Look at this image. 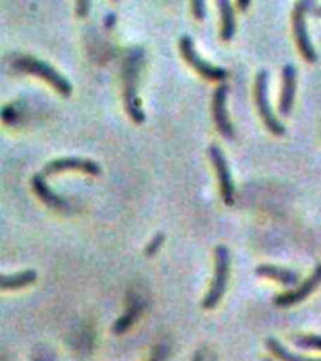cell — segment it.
Returning <instances> with one entry per match:
<instances>
[{"label": "cell", "mask_w": 321, "mask_h": 361, "mask_svg": "<svg viewBox=\"0 0 321 361\" xmlns=\"http://www.w3.org/2000/svg\"><path fill=\"white\" fill-rule=\"evenodd\" d=\"M141 68H143V49H132L122 66V96L128 117L137 124L145 123V113L141 109L139 96H137Z\"/></svg>", "instance_id": "6da1fadb"}, {"label": "cell", "mask_w": 321, "mask_h": 361, "mask_svg": "<svg viewBox=\"0 0 321 361\" xmlns=\"http://www.w3.org/2000/svg\"><path fill=\"white\" fill-rule=\"evenodd\" d=\"M229 269H231V256L227 247L218 245L214 248V275L210 281L207 295L203 298L201 305L203 309H214L216 305L222 301L225 290H227V282H229Z\"/></svg>", "instance_id": "7a4b0ae2"}, {"label": "cell", "mask_w": 321, "mask_h": 361, "mask_svg": "<svg viewBox=\"0 0 321 361\" xmlns=\"http://www.w3.org/2000/svg\"><path fill=\"white\" fill-rule=\"evenodd\" d=\"M13 66H15V70H19V72L30 73V75H36V78L45 81V83H49L58 94H72V83H70L64 75H61V72H56L55 68L49 66V64H45V62L39 61V59H34V56H19V59H15V62H13Z\"/></svg>", "instance_id": "3957f363"}, {"label": "cell", "mask_w": 321, "mask_h": 361, "mask_svg": "<svg viewBox=\"0 0 321 361\" xmlns=\"http://www.w3.org/2000/svg\"><path fill=\"white\" fill-rule=\"evenodd\" d=\"M256 106H258V113L263 124L267 126L270 134L284 135L286 134V126L278 121V117L272 111L269 102V73L267 70H261L256 78Z\"/></svg>", "instance_id": "277c9868"}, {"label": "cell", "mask_w": 321, "mask_h": 361, "mask_svg": "<svg viewBox=\"0 0 321 361\" xmlns=\"http://www.w3.org/2000/svg\"><path fill=\"white\" fill-rule=\"evenodd\" d=\"M179 47L182 59H184V61L205 79H210V81H224V79L227 78V72H225L224 68L214 66V64L207 62L199 53H197L196 45H194V39H191L190 36H182L179 42Z\"/></svg>", "instance_id": "5b68a950"}, {"label": "cell", "mask_w": 321, "mask_h": 361, "mask_svg": "<svg viewBox=\"0 0 321 361\" xmlns=\"http://www.w3.org/2000/svg\"><path fill=\"white\" fill-rule=\"evenodd\" d=\"M306 11L308 8L303 4V2H297L295 8L291 11V28H293V38H295V44H297L301 55L306 62L314 64L317 61V53H315L314 45H312V39H310L308 34V25H306Z\"/></svg>", "instance_id": "8992f818"}, {"label": "cell", "mask_w": 321, "mask_h": 361, "mask_svg": "<svg viewBox=\"0 0 321 361\" xmlns=\"http://www.w3.org/2000/svg\"><path fill=\"white\" fill-rule=\"evenodd\" d=\"M208 157H210V162H213L214 171H216V179H218L222 200L227 205H231V203L235 202V183H233V175H231L229 164L225 160V154L222 152V149L218 145H210Z\"/></svg>", "instance_id": "52a82bcc"}, {"label": "cell", "mask_w": 321, "mask_h": 361, "mask_svg": "<svg viewBox=\"0 0 321 361\" xmlns=\"http://www.w3.org/2000/svg\"><path fill=\"white\" fill-rule=\"evenodd\" d=\"M320 284H321V265H315V269L310 273V276L306 279V281H303L295 288H289V290H286V292L275 295L272 303H275L276 307H293V305L304 301V299L308 298L312 292H315V288L320 286Z\"/></svg>", "instance_id": "ba28073f"}, {"label": "cell", "mask_w": 321, "mask_h": 361, "mask_svg": "<svg viewBox=\"0 0 321 361\" xmlns=\"http://www.w3.org/2000/svg\"><path fill=\"white\" fill-rule=\"evenodd\" d=\"M213 118L214 126L224 140L235 137V126L229 121L227 113V85H218L213 94Z\"/></svg>", "instance_id": "9c48e42d"}, {"label": "cell", "mask_w": 321, "mask_h": 361, "mask_svg": "<svg viewBox=\"0 0 321 361\" xmlns=\"http://www.w3.org/2000/svg\"><path fill=\"white\" fill-rule=\"evenodd\" d=\"M62 171H83V173L89 175H100L101 168L94 160H84V158H58V160H53L44 168L42 175L47 177V175L62 173Z\"/></svg>", "instance_id": "30bf717a"}, {"label": "cell", "mask_w": 321, "mask_h": 361, "mask_svg": "<svg viewBox=\"0 0 321 361\" xmlns=\"http://www.w3.org/2000/svg\"><path fill=\"white\" fill-rule=\"evenodd\" d=\"M295 90H297V68L293 64H286L282 68V90L278 111L282 117H289L295 104Z\"/></svg>", "instance_id": "8fae6325"}, {"label": "cell", "mask_w": 321, "mask_h": 361, "mask_svg": "<svg viewBox=\"0 0 321 361\" xmlns=\"http://www.w3.org/2000/svg\"><path fill=\"white\" fill-rule=\"evenodd\" d=\"M220 13V38L222 42H231L237 30V17L231 0H216Z\"/></svg>", "instance_id": "7c38bea8"}, {"label": "cell", "mask_w": 321, "mask_h": 361, "mask_svg": "<svg viewBox=\"0 0 321 361\" xmlns=\"http://www.w3.org/2000/svg\"><path fill=\"white\" fill-rule=\"evenodd\" d=\"M256 273L259 276H267V279H272V281L280 282L282 286H297L298 284V273L293 269H287V267H280V265H270L263 264L256 267Z\"/></svg>", "instance_id": "4fadbf2b"}, {"label": "cell", "mask_w": 321, "mask_h": 361, "mask_svg": "<svg viewBox=\"0 0 321 361\" xmlns=\"http://www.w3.org/2000/svg\"><path fill=\"white\" fill-rule=\"evenodd\" d=\"M30 185H32L34 194L39 197V202H44L47 207L51 209H66L68 203L62 200L61 196H56L55 192L51 190L49 185L45 183V177L42 173L34 175L30 179Z\"/></svg>", "instance_id": "5bb4252c"}, {"label": "cell", "mask_w": 321, "mask_h": 361, "mask_svg": "<svg viewBox=\"0 0 321 361\" xmlns=\"http://www.w3.org/2000/svg\"><path fill=\"white\" fill-rule=\"evenodd\" d=\"M36 281V271L27 269L15 275H0V290H21Z\"/></svg>", "instance_id": "9a60e30c"}, {"label": "cell", "mask_w": 321, "mask_h": 361, "mask_svg": "<svg viewBox=\"0 0 321 361\" xmlns=\"http://www.w3.org/2000/svg\"><path fill=\"white\" fill-rule=\"evenodd\" d=\"M267 348L270 350V354L275 355L278 361H321V357H306V355L295 354L291 350H287L282 343H278L276 338H267Z\"/></svg>", "instance_id": "2e32d148"}, {"label": "cell", "mask_w": 321, "mask_h": 361, "mask_svg": "<svg viewBox=\"0 0 321 361\" xmlns=\"http://www.w3.org/2000/svg\"><path fill=\"white\" fill-rule=\"evenodd\" d=\"M141 309H143V305L141 303H132L128 307V310L124 312V316H120L117 322H115V326H113V333H117V335H120V333H126L130 329V327L134 326L135 320L139 318L141 314Z\"/></svg>", "instance_id": "e0dca14e"}, {"label": "cell", "mask_w": 321, "mask_h": 361, "mask_svg": "<svg viewBox=\"0 0 321 361\" xmlns=\"http://www.w3.org/2000/svg\"><path fill=\"white\" fill-rule=\"evenodd\" d=\"M291 343L303 350H321V335H291Z\"/></svg>", "instance_id": "ac0fdd59"}, {"label": "cell", "mask_w": 321, "mask_h": 361, "mask_svg": "<svg viewBox=\"0 0 321 361\" xmlns=\"http://www.w3.org/2000/svg\"><path fill=\"white\" fill-rule=\"evenodd\" d=\"M191 13L197 21H203L207 16V8H205V0H191Z\"/></svg>", "instance_id": "d6986e66"}, {"label": "cell", "mask_w": 321, "mask_h": 361, "mask_svg": "<svg viewBox=\"0 0 321 361\" xmlns=\"http://www.w3.org/2000/svg\"><path fill=\"white\" fill-rule=\"evenodd\" d=\"M163 239H165V237H163L162 233H158V235L154 237V239H152V241L149 243V245H146V248H145L146 256H154V254L158 252V248H160L163 245Z\"/></svg>", "instance_id": "ffe728a7"}, {"label": "cell", "mask_w": 321, "mask_h": 361, "mask_svg": "<svg viewBox=\"0 0 321 361\" xmlns=\"http://www.w3.org/2000/svg\"><path fill=\"white\" fill-rule=\"evenodd\" d=\"M92 6V0H75V13L77 17H87Z\"/></svg>", "instance_id": "44dd1931"}, {"label": "cell", "mask_w": 321, "mask_h": 361, "mask_svg": "<svg viewBox=\"0 0 321 361\" xmlns=\"http://www.w3.org/2000/svg\"><path fill=\"white\" fill-rule=\"evenodd\" d=\"M165 357H168V346L160 344V346H156L154 354H152V357L149 361H165Z\"/></svg>", "instance_id": "7402d4cb"}, {"label": "cell", "mask_w": 321, "mask_h": 361, "mask_svg": "<svg viewBox=\"0 0 321 361\" xmlns=\"http://www.w3.org/2000/svg\"><path fill=\"white\" fill-rule=\"evenodd\" d=\"M252 4V0H237V6H239V10L241 11H246Z\"/></svg>", "instance_id": "603a6c76"}, {"label": "cell", "mask_w": 321, "mask_h": 361, "mask_svg": "<svg viewBox=\"0 0 321 361\" xmlns=\"http://www.w3.org/2000/svg\"><path fill=\"white\" fill-rule=\"evenodd\" d=\"M194 361H205V355H203V352H197V354L194 355Z\"/></svg>", "instance_id": "cb8c5ba5"}, {"label": "cell", "mask_w": 321, "mask_h": 361, "mask_svg": "<svg viewBox=\"0 0 321 361\" xmlns=\"http://www.w3.org/2000/svg\"><path fill=\"white\" fill-rule=\"evenodd\" d=\"M301 2H303V4L306 6L308 10H310V8H312V4H314V0H301Z\"/></svg>", "instance_id": "d4e9b609"}, {"label": "cell", "mask_w": 321, "mask_h": 361, "mask_svg": "<svg viewBox=\"0 0 321 361\" xmlns=\"http://www.w3.org/2000/svg\"><path fill=\"white\" fill-rule=\"evenodd\" d=\"M317 13H320V16H321V8H320V10H317Z\"/></svg>", "instance_id": "484cf974"}, {"label": "cell", "mask_w": 321, "mask_h": 361, "mask_svg": "<svg viewBox=\"0 0 321 361\" xmlns=\"http://www.w3.org/2000/svg\"><path fill=\"white\" fill-rule=\"evenodd\" d=\"M263 361H275V360H263Z\"/></svg>", "instance_id": "4316f807"}, {"label": "cell", "mask_w": 321, "mask_h": 361, "mask_svg": "<svg viewBox=\"0 0 321 361\" xmlns=\"http://www.w3.org/2000/svg\"><path fill=\"white\" fill-rule=\"evenodd\" d=\"M115 2H117V0H115Z\"/></svg>", "instance_id": "83f0119b"}]
</instances>
